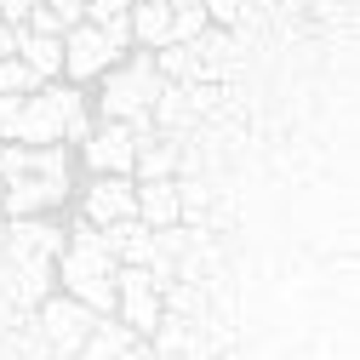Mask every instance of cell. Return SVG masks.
Wrapping results in <instances>:
<instances>
[{"mask_svg":"<svg viewBox=\"0 0 360 360\" xmlns=\"http://www.w3.org/2000/svg\"><path fill=\"white\" fill-rule=\"evenodd\" d=\"M18 109H23V98H0V143H12V131H18Z\"/></svg>","mask_w":360,"mask_h":360,"instance_id":"21","label":"cell"},{"mask_svg":"<svg viewBox=\"0 0 360 360\" xmlns=\"http://www.w3.org/2000/svg\"><path fill=\"white\" fill-rule=\"evenodd\" d=\"M0 58H18V29L0 23Z\"/></svg>","mask_w":360,"mask_h":360,"instance_id":"23","label":"cell"},{"mask_svg":"<svg viewBox=\"0 0 360 360\" xmlns=\"http://www.w3.org/2000/svg\"><path fill=\"white\" fill-rule=\"evenodd\" d=\"M40 6H46V12L63 23V34H69L75 23H86V0H40Z\"/></svg>","mask_w":360,"mask_h":360,"instance_id":"18","label":"cell"},{"mask_svg":"<svg viewBox=\"0 0 360 360\" xmlns=\"http://www.w3.org/2000/svg\"><path fill=\"white\" fill-rule=\"evenodd\" d=\"M115 63H120V52H115V40H109L103 29L75 23V29L63 34V75H69V80H103Z\"/></svg>","mask_w":360,"mask_h":360,"instance_id":"6","label":"cell"},{"mask_svg":"<svg viewBox=\"0 0 360 360\" xmlns=\"http://www.w3.org/2000/svg\"><path fill=\"white\" fill-rule=\"evenodd\" d=\"M34 6H40V0H0V23H6V29H23V23L34 18Z\"/></svg>","mask_w":360,"mask_h":360,"instance_id":"19","label":"cell"},{"mask_svg":"<svg viewBox=\"0 0 360 360\" xmlns=\"http://www.w3.org/2000/svg\"><path fill=\"white\" fill-rule=\"evenodd\" d=\"M206 18L212 23H235L240 18V0H206Z\"/></svg>","mask_w":360,"mask_h":360,"instance_id":"22","label":"cell"},{"mask_svg":"<svg viewBox=\"0 0 360 360\" xmlns=\"http://www.w3.org/2000/svg\"><path fill=\"white\" fill-rule=\"evenodd\" d=\"M126 29H131V46L138 52H160V46H172V6L166 0H131Z\"/></svg>","mask_w":360,"mask_h":360,"instance_id":"10","label":"cell"},{"mask_svg":"<svg viewBox=\"0 0 360 360\" xmlns=\"http://www.w3.org/2000/svg\"><path fill=\"white\" fill-rule=\"evenodd\" d=\"M131 343H138V332H126L115 314H98V326L86 332V343H80V354H75V360H126V354H131Z\"/></svg>","mask_w":360,"mask_h":360,"instance_id":"13","label":"cell"},{"mask_svg":"<svg viewBox=\"0 0 360 360\" xmlns=\"http://www.w3.org/2000/svg\"><path fill=\"white\" fill-rule=\"evenodd\" d=\"M103 246L115 252L120 269H143L149 252H155V229H143L138 217H120V223H109V229H103Z\"/></svg>","mask_w":360,"mask_h":360,"instance_id":"11","label":"cell"},{"mask_svg":"<svg viewBox=\"0 0 360 360\" xmlns=\"http://www.w3.org/2000/svg\"><path fill=\"white\" fill-rule=\"evenodd\" d=\"M0 217H6V212H0Z\"/></svg>","mask_w":360,"mask_h":360,"instance_id":"25","label":"cell"},{"mask_svg":"<svg viewBox=\"0 0 360 360\" xmlns=\"http://www.w3.org/2000/svg\"><path fill=\"white\" fill-rule=\"evenodd\" d=\"M92 115H86V98L75 86H40V92L23 98L18 109V131L12 143H29V149H52V143H86L92 138Z\"/></svg>","mask_w":360,"mask_h":360,"instance_id":"3","label":"cell"},{"mask_svg":"<svg viewBox=\"0 0 360 360\" xmlns=\"http://www.w3.org/2000/svg\"><path fill=\"white\" fill-rule=\"evenodd\" d=\"M177 155H184L177 138H166V131H143V138H138V155H131V184L177 177Z\"/></svg>","mask_w":360,"mask_h":360,"instance_id":"9","label":"cell"},{"mask_svg":"<svg viewBox=\"0 0 360 360\" xmlns=\"http://www.w3.org/2000/svg\"><path fill=\"white\" fill-rule=\"evenodd\" d=\"M80 217L92 229H109L120 217H138V184L131 177H92V189L80 200Z\"/></svg>","mask_w":360,"mask_h":360,"instance_id":"8","label":"cell"},{"mask_svg":"<svg viewBox=\"0 0 360 360\" xmlns=\"http://www.w3.org/2000/svg\"><path fill=\"white\" fill-rule=\"evenodd\" d=\"M126 12H131V0H86V23H98V29L103 23H120Z\"/></svg>","mask_w":360,"mask_h":360,"instance_id":"17","label":"cell"},{"mask_svg":"<svg viewBox=\"0 0 360 360\" xmlns=\"http://www.w3.org/2000/svg\"><path fill=\"white\" fill-rule=\"evenodd\" d=\"M40 86L46 80H40L23 58H0V98H29V92H40Z\"/></svg>","mask_w":360,"mask_h":360,"instance_id":"15","label":"cell"},{"mask_svg":"<svg viewBox=\"0 0 360 360\" xmlns=\"http://www.w3.org/2000/svg\"><path fill=\"white\" fill-rule=\"evenodd\" d=\"M18 58L52 86L63 75V34H29V29H18Z\"/></svg>","mask_w":360,"mask_h":360,"instance_id":"14","label":"cell"},{"mask_svg":"<svg viewBox=\"0 0 360 360\" xmlns=\"http://www.w3.org/2000/svg\"><path fill=\"white\" fill-rule=\"evenodd\" d=\"M86 166H92L98 177H131V155H138V138H131L126 120H98L92 138L80 143Z\"/></svg>","mask_w":360,"mask_h":360,"instance_id":"7","label":"cell"},{"mask_svg":"<svg viewBox=\"0 0 360 360\" xmlns=\"http://www.w3.org/2000/svg\"><path fill=\"white\" fill-rule=\"evenodd\" d=\"M0 263H6V217H0Z\"/></svg>","mask_w":360,"mask_h":360,"instance_id":"24","label":"cell"},{"mask_svg":"<svg viewBox=\"0 0 360 360\" xmlns=\"http://www.w3.org/2000/svg\"><path fill=\"white\" fill-rule=\"evenodd\" d=\"M212 29L206 6H189V12H172V46H195V40Z\"/></svg>","mask_w":360,"mask_h":360,"instance_id":"16","label":"cell"},{"mask_svg":"<svg viewBox=\"0 0 360 360\" xmlns=\"http://www.w3.org/2000/svg\"><path fill=\"white\" fill-rule=\"evenodd\" d=\"M63 252H58V281L75 303H86L92 314H115V275L120 263L115 252L103 246V229H92V223H75V229H63Z\"/></svg>","mask_w":360,"mask_h":360,"instance_id":"2","label":"cell"},{"mask_svg":"<svg viewBox=\"0 0 360 360\" xmlns=\"http://www.w3.org/2000/svg\"><path fill=\"white\" fill-rule=\"evenodd\" d=\"M34 326H40V343H46L52 354H80L86 332L98 326V314L63 292V297H46V303L34 309Z\"/></svg>","mask_w":360,"mask_h":360,"instance_id":"5","label":"cell"},{"mask_svg":"<svg viewBox=\"0 0 360 360\" xmlns=\"http://www.w3.org/2000/svg\"><path fill=\"white\" fill-rule=\"evenodd\" d=\"M69 149H29V143H0V212L6 217H46L69 200Z\"/></svg>","mask_w":360,"mask_h":360,"instance_id":"1","label":"cell"},{"mask_svg":"<svg viewBox=\"0 0 360 360\" xmlns=\"http://www.w3.org/2000/svg\"><path fill=\"white\" fill-rule=\"evenodd\" d=\"M18 326H29V314H23L6 292H0V338H6V332H18Z\"/></svg>","mask_w":360,"mask_h":360,"instance_id":"20","label":"cell"},{"mask_svg":"<svg viewBox=\"0 0 360 360\" xmlns=\"http://www.w3.org/2000/svg\"><path fill=\"white\" fill-rule=\"evenodd\" d=\"M160 75H155V52H131L126 63H115L109 75H103V120H126V126H138V120H149V109H155V98H160Z\"/></svg>","mask_w":360,"mask_h":360,"instance_id":"4","label":"cell"},{"mask_svg":"<svg viewBox=\"0 0 360 360\" xmlns=\"http://www.w3.org/2000/svg\"><path fill=\"white\" fill-rule=\"evenodd\" d=\"M177 217H184V212H177V177L138 184V223H143V229H172Z\"/></svg>","mask_w":360,"mask_h":360,"instance_id":"12","label":"cell"}]
</instances>
